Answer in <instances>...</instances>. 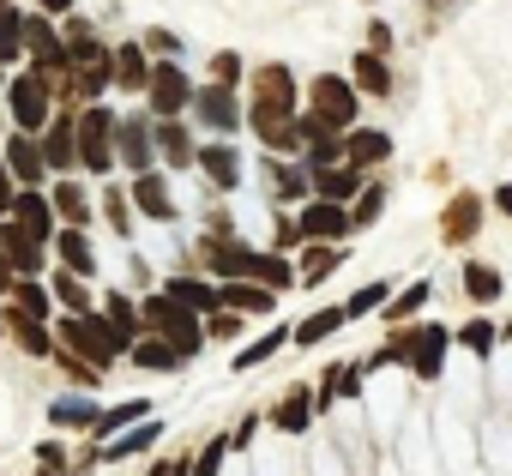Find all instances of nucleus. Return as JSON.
Wrapping results in <instances>:
<instances>
[{"label": "nucleus", "instance_id": "nucleus-1", "mask_svg": "<svg viewBox=\"0 0 512 476\" xmlns=\"http://www.w3.org/2000/svg\"><path fill=\"white\" fill-rule=\"evenodd\" d=\"M61 338H67V344H79V356H85L91 368H109V362L127 350V338H121L109 320H97V314H73V320L61 326Z\"/></svg>", "mask_w": 512, "mask_h": 476}, {"label": "nucleus", "instance_id": "nucleus-2", "mask_svg": "<svg viewBox=\"0 0 512 476\" xmlns=\"http://www.w3.org/2000/svg\"><path fill=\"white\" fill-rule=\"evenodd\" d=\"M211 266H217L223 278H260V284H272V290L290 284V266H284V260L247 254V248H235V242H211Z\"/></svg>", "mask_w": 512, "mask_h": 476}, {"label": "nucleus", "instance_id": "nucleus-3", "mask_svg": "<svg viewBox=\"0 0 512 476\" xmlns=\"http://www.w3.org/2000/svg\"><path fill=\"white\" fill-rule=\"evenodd\" d=\"M145 314H151V326H157V332H163V338H169L181 356H193V350H199V326H193V308H181L169 290H163V296H157Z\"/></svg>", "mask_w": 512, "mask_h": 476}, {"label": "nucleus", "instance_id": "nucleus-4", "mask_svg": "<svg viewBox=\"0 0 512 476\" xmlns=\"http://www.w3.org/2000/svg\"><path fill=\"white\" fill-rule=\"evenodd\" d=\"M115 133H121V127H115V115H109V109H91V115L79 121V151H85V169H97V175H103V169L115 163V145H109Z\"/></svg>", "mask_w": 512, "mask_h": 476}, {"label": "nucleus", "instance_id": "nucleus-5", "mask_svg": "<svg viewBox=\"0 0 512 476\" xmlns=\"http://www.w3.org/2000/svg\"><path fill=\"white\" fill-rule=\"evenodd\" d=\"M0 254L13 260V272L37 278V272H43V235H31V229L13 217V223H0Z\"/></svg>", "mask_w": 512, "mask_h": 476}, {"label": "nucleus", "instance_id": "nucleus-6", "mask_svg": "<svg viewBox=\"0 0 512 476\" xmlns=\"http://www.w3.org/2000/svg\"><path fill=\"white\" fill-rule=\"evenodd\" d=\"M145 91H151V109H157L163 121H175V115L193 103V85H187V73H181V67H157Z\"/></svg>", "mask_w": 512, "mask_h": 476}, {"label": "nucleus", "instance_id": "nucleus-7", "mask_svg": "<svg viewBox=\"0 0 512 476\" xmlns=\"http://www.w3.org/2000/svg\"><path fill=\"white\" fill-rule=\"evenodd\" d=\"M314 115L320 121H332V127H350L356 121V85H344V79H314Z\"/></svg>", "mask_w": 512, "mask_h": 476}, {"label": "nucleus", "instance_id": "nucleus-8", "mask_svg": "<svg viewBox=\"0 0 512 476\" xmlns=\"http://www.w3.org/2000/svg\"><path fill=\"white\" fill-rule=\"evenodd\" d=\"M7 97H13V121H19L25 133H37V127L49 121V91H43V79H13Z\"/></svg>", "mask_w": 512, "mask_h": 476}, {"label": "nucleus", "instance_id": "nucleus-9", "mask_svg": "<svg viewBox=\"0 0 512 476\" xmlns=\"http://www.w3.org/2000/svg\"><path fill=\"white\" fill-rule=\"evenodd\" d=\"M446 344H452V332H446V326H422V332H416V344H410V368H416L422 380H434V374H440V362H446Z\"/></svg>", "mask_w": 512, "mask_h": 476}, {"label": "nucleus", "instance_id": "nucleus-10", "mask_svg": "<svg viewBox=\"0 0 512 476\" xmlns=\"http://www.w3.org/2000/svg\"><path fill=\"white\" fill-rule=\"evenodd\" d=\"M193 109L217 127V133H229L235 121H241V109H235V97H229V85H205V91H193Z\"/></svg>", "mask_w": 512, "mask_h": 476}, {"label": "nucleus", "instance_id": "nucleus-11", "mask_svg": "<svg viewBox=\"0 0 512 476\" xmlns=\"http://www.w3.org/2000/svg\"><path fill=\"white\" fill-rule=\"evenodd\" d=\"M115 145H121V157H127V169H133V175H145V169H151V151H157V139L145 133V121H121Z\"/></svg>", "mask_w": 512, "mask_h": 476}, {"label": "nucleus", "instance_id": "nucleus-12", "mask_svg": "<svg viewBox=\"0 0 512 476\" xmlns=\"http://www.w3.org/2000/svg\"><path fill=\"white\" fill-rule=\"evenodd\" d=\"M7 169H13L19 181H31V187H37V181H43V169H49V157H43V145H37L31 133H19V139L7 145Z\"/></svg>", "mask_w": 512, "mask_h": 476}, {"label": "nucleus", "instance_id": "nucleus-13", "mask_svg": "<svg viewBox=\"0 0 512 476\" xmlns=\"http://www.w3.org/2000/svg\"><path fill=\"white\" fill-rule=\"evenodd\" d=\"M13 217H19L31 235H43V242L55 235V205H49L43 193H19V199H13Z\"/></svg>", "mask_w": 512, "mask_h": 476}, {"label": "nucleus", "instance_id": "nucleus-14", "mask_svg": "<svg viewBox=\"0 0 512 476\" xmlns=\"http://www.w3.org/2000/svg\"><path fill=\"white\" fill-rule=\"evenodd\" d=\"M25 43L37 49V61H43V67H61V61H73V49H67V43L49 31V19H25Z\"/></svg>", "mask_w": 512, "mask_h": 476}, {"label": "nucleus", "instance_id": "nucleus-15", "mask_svg": "<svg viewBox=\"0 0 512 476\" xmlns=\"http://www.w3.org/2000/svg\"><path fill=\"white\" fill-rule=\"evenodd\" d=\"M356 217H344V205L338 199H320V205H308L302 211V235H344Z\"/></svg>", "mask_w": 512, "mask_h": 476}, {"label": "nucleus", "instance_id": "nucleus-16", "mask_svg": "<svg viewBox=\"0 0 512 476\" xmlns=\"http://www.w3.org/2000/svg\"><path fill=\"white\" fill-rule=\"evenodd\" d=\"M133 199H139V211H145V217H175V199H169L163 175H151V169L133 181Z\"/></svg>", "mask_w": 512, "mask_h": 476}, {"label": "nucleus", "instance_id": "nucleus-17", "mask_svg": "<svg viewBox=\"0 0 512 476\" xmlns=\"http://www.w3.org/2000/svg\"><path fill=\"white\" fill-rule=\"evenodd\" d=\"M272 302H278V296H272V284H241V278H235V284H223V308H247V314H272Z\"/></svg>", "mask_w": 512, "mask_h": 476}, {"label": "nucleus", "instance_id": "nucleus-18", "mask_svg": "<svg viewBox=\"0 0 512 476\" xmlns=\"http://www.w3.org/2000/svg\"><path fill=\"white\" fill-rule=\"evenodd\" d=\"M199 163H205V175H211L217 187H235V181H241V163H235L229 145H199Z\"/></svg>", "mask_w": 512, "mask_h": 476}, {"label": "nucleus", "instance_id": "nucleus-19", "mask_svg": "<svg viewBox=\"0 0 512 476\" xmlns=\"http://www.w3.org/2000/svg\"><path fill=\"white\" fill-rule=\"evenodd\" d=\"M169 296H175L181 308H193V314H205V308L223 302V290H211V284H199V278H169Z\"/></svg>", "mask_w": 512, "mask_h": 476}, {"label": "nucleus", "instance_id": "nucleus-20", "mask_svg": "<svg viewBox=\"0 0 512 476\" xmlns=\"http://www.w3.org/2000/svg\"><path fill=\"white\" fill-rule=\"evenodd\" d=\"M55 248H61V260H67V272H79V278H91V266H97V260H91V248H85V229H79V223L55 235Z\"/></svg>", "mask_w": 512, "mask_h": 476}, {"label": "nucleus", "instance_id": "nucleus-21", "mask_svg": "<svg viewBox=\"0 0 512 476\" xmlns=\"http://www.w3.org/2000/svg\"><path fill=\"white\" fill-rule=\"evenodd\" d=\"M151 73H157V67H145V49H139V43L115 49V79H121V85L139 91V85H151Z\"/></svg>", "mask_w": 512, "mask_h": 476}, {"label": "nucleus", "instance_id": "nucleus-22", "mask_svg": "<svg viewBox=\"0 0 512 476\" xmlns=\"http://www.w3.org/2000/svg\"><path fill=\"white\" fill-rule=\"evenodd\" d=\"M344 320H350L344 308H320V314H308V320L296 326V344H320V338H332V332H338Z\"/></svg>", "mask_w": 512, "mask_h": 476}, {"label": "nucleus", "instance_id": "nucleus-23", "mask_svg": "<svg viewBox=\"0 0 512 476\" xmlns=\"http://www.w3.org/2000/svg\"><path fill=\"white\" fill-rule=\"evenodd\" d=\"M157 151H163V157H169L175 169H181V163H199V151L187 145V133H181L175 121H163V127H157Z\"/></svg>", "mask_w": 512, "mask_h": 476}, {"label": "nucleus", "instance_id": "nucleus-24", "mask_svg": "<svg viewBox=\"0 0 512 476\" xmlns=\"http://www.w3.org/2000/svg\"><path fill=\"white\" fill-rule=\"evenodd\" d=\"M362 181H356V169H314V193L320 199H350Z\"/></svg>", "mask_w": 512, "mask_h": 476}, {"label": "nucleus", "instance_id": "nucleus-25", "mask_svg": "<svg viewBox=\"0 0 512 476\" xmlns=\"http://www.w3.org/2000/svg\"><path fill=\"white\" fill-rule=\"evenodd\" d=\"M133 362H139V368H181L187 356H181L169 338H151V344H133Z\"/></svg>", "mask_w": 512, "mask_h": 476}, {"label": "nucleus", "instance_id": "nucleus-26", "mask_svg": "<svg viewBox=\"0 0 512 476\" xmlns=\"http://www.w3.org/2000/svg\"><path fill=\"white\" fill-rule=\"evenodd\" d=\"M19 43H25V13L0 7V67H7V61H19Z\"/></svg>", "mask_w": 512, "mask_h": 476}, {"label": "nucleus", "instance_id": "nucleus-27", "mask_svg": "<svg viewBox=\"0 0 512 476\" xmlns=\"http://www.w3.org/2000/svg\"><path fill=\"white\" fill-rule=\"evenodd\" d=\"M308 416H314V398H308V392H290V398L278 404V428H284V434H302Z\"/></svg>", "mask_w": 512, "mask_h": 476}, {"label": "nucleus", "instance_id": "nucleus-28", "mask_svg": "<svg viewBox=\"0 0 512 476\" xmlns=\"http://www.w3.org/2000/svg\"><path fill=\"white\" fill-rule=\"evenodd\" d=\"M344 151H350L356 163H386V157H392V139H386V133H356Z\"/></svg>", "mask_w": 512, "mask_h": 476}, {"label": "nucleus", "instance_id": "nucleus-29", "mask_svg": "<svg viewBox=\"0 0 512 476\" xmlns=\"http://www.w3.org/2000/svg\"><path fill=\"white\" fill-rule=\"evenodd\" d=\"M55 211H61L67 223H79V229H85V217H91V199H85V193L67 181V187H55Z\"/></svg>", "mask_w": 512, "mask_h": 476}, {"label": "nucleus", "instance_id": "nucleus-30", "mask_svg": "<svg viewBox=\"0 0 512 476\" xmlns=\"http://www.w3.org/2000/svg\"><path fill=\"white\" fill-rule=\"evenodd\" d=\"M464 290H470V302H494V296H500V272H488V266H464Z\"/></svg>", "mask_w": 512, "mask_h": 476}, {"label": "nucleus", "instance_id": "nucleus-31", "mask_svg": "<svg viewBox=\"0 0 512 476\" xmlns=\"http://www.w3.org/2000/svg\"><path fill=\"white\" fill-rule=\"evenodd\" d=\"M13 302H19V314H31V320L49 314V290H37V278H19V284H13Z\"/></svg>", "mask_w": 512, "mask_h": 476}, {"label": "nucleus", "instance_id": "nucleus-32", "mask_svg": "<svg viewBox=\"0 0 512 476\" xmlns=\"http://www.w3.org/2000/svg\"><path fill=\"white\" fill-rule=\"evenodd\" d=\"M43 157H49V169H67V163H73V127H67V121L43 139Z\"/></svg>", "mask_w": 512, "mask_h": 476}, {"label": "nucleus", "instance_id": "nucleus-33", "mask_svg": "<svg viewBox=\"0 0 512 476\" xmlns=\"http://www.w3.org/2000/svg\"><path fill=\"white\" fill-rule=\"evenodd\" d=\"M13 332L25 338V350H31V356H49V350H55V338H49V332H43V320H31V314H19V320H13Z\"/></svg>", "mask_w": 512, "mask_h": 476}, {"label": "nucleus", "instance_id": "nucleus-34", "mask_svg": "<svg viewBox=\"0 0 512 476\" xmlns=\"http://www.w3.org/2000/svg\"><path fill=\"white\" fill-rule=\"evenodd\" d=\"M97 416H103V410H97L91 398H61V404H55V422H79V428H97Z\"/></svg>", "mask_w": 512, "mask_h": 476}, {"label": "nucleus", "instance_id": "nucleus-35", "mask_svg": "<svg viewBox=\"0 0 512 476\" xmlns=\"http://www.w3.org/2000/svg\"><path fill=\"white\" fill-rule=\"evenodd\" d=\"M266 175H272V187H278V199H308V187H314V181H308L302 169H266Z\"/></svg>", "mask_w": 512, "mask_h": 476}, {"label": "nucleus", "instance_id": "nucleus-36", "mask_svg": "<svg viewBox=\"0 0 512 476\" xmlns=\"http://www.w3.org/2000/svg\"><path fill=\"white\" fill-rule=\"evenodd\" d=\"M157 440V422H145V428H133L127 440H115V446H103V458H127V452H145Z\"/></svg>", "mask_w": 512, "mask_h": 476}, {"label": "nucleus", "instance_id": "nucleus-37", "mask_svg": "<svg viewBox=\"0 0 512 476\" xmlns=\"http://www.w3.org/2000/svg\"><path fill=\"white\" fill-rule=\"evenodd\" d=\"M290 338H296V332H272V338H260V344H247V350L235 356V368H253V362H266V356H272L278 344H290Z\"/></svg>", "mask_w": 512, "mask_h": 476}, {"label": "nucleus", "instance_id": "nucleus-38", "mask_svg": "<svg viewBox=\"0 0 512 476\" xmlns=\"http://www.w3.org/2000/svg\"><path fill=\"white\" fill-rule=\"evenodd\" d=\"M55 296L73 308V314H91V296L79 290V272H67V278H55Z\"/></svg>", "mask_w": 512, "mask_h": 476}, {"label": "nucleus", "instance_id": "nucleus-39", "mask_svg": "<svg viewBox=\"0 0 512 476\" xmlns=\"http://www.w3.org/2000/svg\"><path fill=\"white\" fill-rule=\"evenodd\" d=\"M103 314H109V326H115V332H121V338L133 344V326H139V314H133V302H121V296H109V308H103Z\"/></svg>", "mask_w": 512, "mask_h": 476}, {"label": "nucleus", "instance_id": "nucleus-40", "mask_svg": "<svg viewBox=\"0 0 512 476\" xmlns=\"http://www.w3.org/2000/svg\"><path fill=\"white\" fill-rule=\"evenodd\" d=\"M494 338H500V332H494L488 320H476V326H464V332H458V344H464V350H476V356H488V350H494Z\"/></svg>", "mask_w": 512, "mask_h": 476}, {"label": "nucleus", "instance_id": "nucleus-41", "mask_svg": "<svg viewBox=\"0 0 512 476\" xmlns=\"http://www.w3.org/2000/svg\"><path fill=\"white\" fill-rule=\"evenodd\" d=\"M139 416H145V404H139V398H133V404H121V410H103V416H97V434H115V428H127V422H139Z\"/></svg>", "mask_w": 512, "mask_h": 476}, {"label": "nucleus", "instance_id": "nucleus-42", "mask_svg": "<svg viewBox=\"0 0 512 476\" xmlns=\"http://www.w3.org/2000/svg\"><path fill=\"white\" fill-rule=\"evenodd\" d=\"M356 79H362L368 91H386V85H392L386 67H380V55H356Z\"/></svg>", "mask_w": 512, "mask_h": 476}, {"label": "nucleus", "instance_id": "nucleus-43", "mask_svg": "<svg viewBox=\"0 0 512 476\" xmlns=\"http://www.w3.org/2000/svg\"><path fill=\"white\" fill-rule=\"evenodd\" d=\"M380 302H386V284H368V290H356V302H350V308H344V314H350V320H356V314H374V308H380Z\"/></svg>", "mask_w": 512, "mask_h": 476}, {"label": "nucleus", "instance_id": "nucleus-44", "mask_svg": "<svg viewBox=\"0 0 512 476\" xmlns=\"http://www.w3.org/2000/svg\"><path fill=\"white\" fill-rule=\"evenodd\" d=\"M428 296H434V290H428V284H410V290H404V296H398V302H392V320H398V314H416V308H422V302H428Z\"/></svg>", "mask_w": 512, "mask_h": 476}, {"label": "nucleus", "instance_id": "nucleus-45", "mask_svg": "<svg viewBox=\"0 0 512 476\" xmlns=\"http://www.w3.org/2000/svg\"><path fill=\"white\" fill-rule=\"evenodd\" d=\"M223 446H235V440H211V446L199 452V464H193V476H217V464H223Z\"/></svg>", "mask_w": 512, "mask_h": 476}, {"label": "nucleus", "instance_id": "nucleus-46", "mask_svg": "<svg viewBox=\"0 0 512 476\" xmlns=\"http://www.w3.org/2000/svg\"><path fill=\"white\" fill-rule=\"evenodd\" d=\"M211 73H217V85H235V79H241V61H235V55H217Z\"/></svg>", "mask_w": 512, "mask_h": 476}, {"label": "nucleus", "instance_id": "nucleus-47", "mask_svg": "<svg viewBox=\"0 0 512 476\" xmlns=\"http://www.w3.org/2000/svg\"><path fill=\"white\" fill-rule=\"evenodd\" d=\"M380 199H386V193H380V187H368V193H362V205H356V223H374V217H380Z\"/></svg>", "mask_w": 512, "mask_h": 476}, {"label": "nucleus", "instance_id": "nucleus-48", "mask_svg": "<svg viewBox=\"0 0 512 476\" xmlns=\"http://www.w3.org/2000/svg\"><path fill=\"white\" fill-rule=\"evenodd\" d=\"M338 260H344L338 248H332V254H314V260H308V284H320V278H326V272H332Z\"/></svg>", "mask_w": 512, "mask_h": 476}, {"label": "nucleus", "instance_id": "nucleus-49", "mask_svg": "<svg viewBox=\"0 0 512 476\" xmlns=\"http://www.w3.org/2000/svg\"><path fill=\"white\" fill-rule=\"evenodd\" d=\"M13 199H19V193L7 187V163H0V211H13Z\"/></svg>", "mask_w": 512, "mask_h": 476}, {"label": "nucleus", "instance_id": "nucleus-50", "mask_svg": "<svg viewBox=\"0 0 512 476\" xmlns=\"http://www.w3.org/2000/svg\"><path fill=\"white\" fill-rule=\"evenodd\" d=\"M0 296H13V260L0 254Z\"/></svg>", "mask_w": 512, "mask_h": 476}, {"label": "nucleus", "instance_id": "nucleus-51", "mask_svg": "<svg viewBox=\"0 0 512 476\" xmlns=\"http://www.w3.org/2000/svg\"><path fill=\"white\" fill-rule=\"evenodd\" d=\"M43 13H49V19H61V13H73V0H43Z\"/></svg>", "mask_w": 512, "mask_h": 476}, {"label": "nucleus", "instance_id": "nucleus-52", "mask_svg": "<svg viewBox=\"0 0 512 476\" xmlns=\"http://www.w3.org/2000/svg\"><path fill=\"white\" fill-rule=\"evenodd\" d=\"M494 205H500V211H506V217H512V181H506V187H500V193H494Z\"/></svg>", "mask_w": 512, "mask_h": 476}, {"label": "nucleus", "instance_id": "nucleus-53", "mask_svg": "<svg viewBox=\"0 0 512 476\" xmlns=\"http://www.w3.org/2000/svg\"><path fill=\"white\" fill-rule=\"evenodd\" d=\"M151 476H169V464H157V470H151Z\"/></svg>", "mask_w": 512, "mask_h": 476}, {"label": "nucleus", "instance_id": "nucleus-54", "mask_svg": "<svg viewBox=\"0 0 512 476\" xmlns=\"http://www.w3.org/2000/svg\"><path fill=\"white\" fill-rule=\"evenodd\" d=\"M0 7H7V0H0Z\"/></svg>", "mask_w": 512, "mask_h": 476}]
</instances>
